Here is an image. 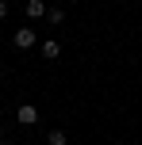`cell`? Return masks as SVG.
I'll return each mask as SVG.
<instances>
[{
    "instance_id": "obj_1",
    "label": "cell",
    "mask_w": 142,
    "mask_h": 145,
    "mask_svg": "<svg viewBox=\"0 0 142 145\" xmlns=\"http://www.w3.org/2000/svg\"><path fill=\"white\" fill-rule=\"evenodd\" d=\"M15 118H19L23 126H35V122H38V107H31V103H23V107L15 111Z\"/></svg>"
},
{
    "instance_id": "obj_2",
    "label": "cell",
    "mask_w": 142,
    "mask_h": 145,
    "mask_svg": "<svg viewBox=\"0 0 142 145\" xmlns=\"http://www.w3.org/2000/svg\"><path fill=\"white\" fill-rule=\"evenodd\" d=\"M15 46H19V50H31V46H35V31L19 27V31H15Z\"/></svg>"
},
{
    "instance_id": "obj_3",
    "label": "cell",
    "mask_w": 142,
    "mask_h": 145,
    "mask_svg": "<svg viewBox=\"0 0 142 145\" xmlns=\"http://www.w3.org/2000/svg\"><path fill=\"white\" fill-rule=\"evenodd\" d=\"M46 12H50V8H46L42 0H27V15L31 19H38V15H46Z\"/></svg>"
},
{
    "instance_id": "obj_4",
    "label": "cell",
    "mask_w": 142,
    "mask_h": 145,
    "mask_svg": "<svg viewBox=\"0 0 142 145\" xmlns=\"http://www.w3.org/2000/svg\"><path fill=\"white\" fill-rule=\"evenodd\" d=\"M58 54H61V46H58V42H42V57H46V61H54Z\"/></svg>"
},
{
    "instance_id": "obj_5",
    "label": "cell",
    "mask_w": 142,
    "mask_h": 145,
    "mask_svg": "<svg viewBox=\"0 0 142 145\" xmlns=\"http://www.w3.org/2000/svg\"><path fill=\"white\" fill-rule=\"evenodd\" d=\"M46 145H65V130H50V138H46Z\"/></svg>"
},
{
    "instance_id": "obj_6",
    "label": "cell",
    "mask_w": 142,
    "mask_h": 145,
    "mask_svg": "<svg viewBox=\"0 0 142 145\" xmlns=\"http://www.w3.org/2000/svg\"><path fill=\"white\" fill-rule=\"evenodd\" d=\"M46 19H50V23H65V12H61V8H50V12H46Z\"/></svg>"
},
{
    "instance_id": "obj_7",
    "label": "cell",
    "mask_w": 142,
    "mask_h": 145,
    "mask_svg": "<svg viewBox=\"0 0 142 145\" xmlns=\"http://www.w3.org/2000/svg\"><path fill=\"white\" fill-rule=\"evenodd\" d=\"M4 15H8V4H4V0H0V19H4Z\"/></svg>"
},
{
    "instance_id": "obj_8",
    "label": "cell",
    "mask_w": 142,
    "mask_h": 145,
    "mask_svg": "<svg viewBox=\"0 0 142 145\" xmlns=\"http://www.w3.org/2000/svg\"><path fill=\"white\" fill-rule=\"evenodd\" d=\"M0 145H8V141H0Z\"/></svg>"
},
{
    "instance_id": "obj_9",
    "label": "cell",
    "mask_w": 142,
    "mask_h": 145,
    "mask_svg": "<svg viewBox=\"0 0 142 145\" xmlns=\"http://www.w3.org/2000/svg\"><path fill=\"white\" fill-rule=\"evenodd\" d=\"M0 141H4V138H0Z\"/></svg>"
}]
</instances>
